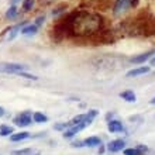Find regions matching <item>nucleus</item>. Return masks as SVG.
<instances>
[{
    "instance_id": "obj_11",
    "label": "nucleus",
    "mask_w": 155,
    "mask_h": 155,
    "mask_svg": "<svg viewBox=\"0 0 155 155\" xmlns=\"http://www.w3.org/2000/svg\"><path fill=\"white\" fill-rule=\"evenodd\" d=\"M38 31V25L33 24H25L23 28H21V34H24V35H34V34Z\"/></svg>"
},
{
    "instance_id": "obj_17",
    "label": "nucleus",
    "mask_w": 155,
    "mask_h": 155,
    "mask_svg": "<svg viewBox=\"0 0 155 155\" xmlns=\"http://www.w3.org/2000/svg\"><path fill=\"white\" fill-rule=\"evenodd\" d=\"M34 3H35V0H23L21 7H23V10H24V12H30V10H33Z\"/></svg>"
},
{
    "instance_id": "obj_20",
    "label": "nucleus",
    "mask_w": 155,
    "mask_h": 155,
    "mask_svg": "<svg viewBox=\"0 0 155 155\" xmlns=\"http://www.w3.org/2000/svg\"><path fill=\"white\" fill-rule=\"evenodd\" d=\"M17 76L20 78H25V79H33V81H37L38 78L35 75H31V74H27V72H20V74L17 75Z\"/></svg>"
},
{
    "instance_id": "obj_24",
    "label": "nucleus",
    "mask_w": 155,
    "mask_h": 155,
    "mask_svg": "<svg viewBox=\"0 0 155 155\" xmlns=\"http://www.w3.org/2000/svg\"><path fill=\"white\" fill-rule=\"evenodd\" d=\"M150 65H151V66H155V55L151 58V59H150Z\"/></svg>"
},
{
    "instance_id": "obj_14",
    "label": "nucleus",
    "mask_w": 155,
    "mask_h": 155,
    "mask_svg": "<svg viewBox=\"0 0 155 155\" xmlns=\"http://www.w3.org/2000/svg\"><path fill=\"white\" fill-rule=\"evenodd\" d=\"M33 121L38 123V124L47 123L48 121V116L44 114V113H41V111H35V113H33Z\"/></svg>"
},
{
    "instance_id": "obj_15",
    "label": "nucleus",
    "mask_w": 155,
    "mask_h": 155,
    "mask_svg": "<svg viewBox=\"0 0 155 155\" xmlns=\"http://www.w3.org/2000/svg\"><path fill=\"white\" fill-rule=\"evenodd\" d=\"M123 154L124 155H143L144 152L141 151L138 147H133V148H124V150H123Z\"/></svg>"
},
{
    "instance_id": "obj_2",
    "label": "nucleus",
    "mask_w": 155,
    "mask_h": 155,
    "mask_svg": "<svg viewBox=\"0 0 155 155\" xmlns=\"http://www.w3.org/2000/svg\"><path fill=\"white\" fill-rule=\"evenodd\" d=\"M13 123L17 127H28L33 123V113L30 110L21 111V113H18L16 117L13 118Z\"/></svg>"
},
{
    "instance_id": "obj_26",
    "label": "nucleus",
    "mask_w": 155,
    "mask_h": 155,
    "mask_svg": "<svg viewBox=\"0 0 155 155\" xmlns=\"http://www.w3.org/2000/svg\"><path fill=\"white\" fill-rule=\"evenodd\" d=\"M150 104H152V106H155V96L151 99V100H150Z\"/></svg>"
},
{
    "instance_id": "obj_27",
    "label": "nucleus",
    "mask_w": 155,
    "mask_h": 155,
    "mask_svg": "<svg viewBox=\"0 0 155 155\" xmlns=\"http://www.w3.org/2000/svg\"><path fill=\"white\" fill-rule=\"evenodd\" d=\"M2 116H4V109L0 106V117H2Z\"/></svg>"
},
{
    "instance_id": "obj_25",
    "label": "nucleus",
    "mask_w": 155,
    "mask_h": 155,
    "mask_svg": "<svg viewBox=\"0 0 155 155\" xmlns=\"http://www.w3.org/2000/svg\"><path fill=\"white\" fill-rule=\"evenodd\" d=\"M18 2H21V0H10V4H12V6H16V3H18Z\"/></svg>"
},
{
    "instance_id": "obj_23",
    "label": "nucleus",
    "mask_w": 155,
    "mask_h": 155,
    "mask_svg": "<svg viewBox=\"0 0 155 155\" xmlns=\"http://www.w3.org/2000/svg\"><path fill=\"white\" fill-rule=\"evenodd\" d=\"M138 3H140V0H131V7H133V8L137 7V6H138Z\"/></svg>"
},
{
    "instance_id": "obj_19",
    "label": "nucleus",
    "mask_w": 155,
    "mask_h": 155,
    "mask_svg": "<svg viewBox=\"0 0 155 155\" xmlns=\"http://www.w3.org/2000/svg\"><path fill=\"white\" fill-rule=\"evenodd\" d=\"M68 127H69V124H68V123H59V124H55V126H54V128H55V130H58V131H62V133H64V131H65Z\"/></svg>"
},
{
    "instance_id": "obj_12",
    "label": "nucleus",
    "mask_w": 155,
    "mask_h": 155,
    "mask_svg": "<svg viewBox=\"0 0 155 155\" xmlns=\"http://www.w3.org/2000/svg\"><path fill=\"white\" fill-rule=\"evenodd\" d=\"M14 133V128L8 124H0V137H10Z\"/></svg>"
},
{
    "instance_id": "obj_6",
    "label": "nucleus",
    "mask_w": 155,
    "mask_h": 155,
    "mask_svg": "<svg viewBox=\"0 0 155 155\" xmlns=\"http://www.w3.org/2000/svg\"><path fill=\"white\" fill-rule=\"evenodd\" d=\"M150 71H151V66H135V68L127 72L126 78H137L141 76V75H147L150 74Z\"/></svg>"
},
{
    "instance_id": "obj_1",
    "label": "nucleus",
    "mask_w": 155,
    "mask_h": 155,
    "mask_svg": "<svg viewBox=\"0 0 155 155\" xmlns=\"http://www.w3.org/2000/svg\"><path fill=\"white\" fill-rule=\"evenodd\" d=\"M27 66L21 64H14V62H0V72L2 74H10V75H18L20 72H25Z\"/></svg>"
},
{
    "instance_id": "obj_9",
    "label": "nucleus",
    "mask_w": 155,
    "mask_h": 155,
    "mask_svg": "<svg viewBox=\"0 0 155 155\" xmlns=\"http://www.w3.org/2000/svg\"><path fill=\"white\" fill-rule=\"evenodd\" d=\"M28 137H30V133H27V131L13 133V134L10 135V141H13V143H18V141H24V140H27Z\"/></svg>"
},
{
    "instance_id": "obj_5",
    "label": "nucleus",
    "mask_w": 155,
    "mask_h": 155,
    "mask_svg": "<svg viewBox=\"0 0 155 155\" xmlns=\"http://www.w3.org/2000/svg\"><path fill=\"white\" fill-rule=\"evenodd\" d=\"M106 148H107V151L109 152H120L126 148V141L121 140V138L113 140V141H110V143L107 144Z\"/></svg>"
},
{
    "instance_id": "obj_8",
    "label": "nucleus",
    "mask_w": 155,
    "mask_h": 155,
    "mask_svg": "<svg viewBox=\"0 0 155 155\" xmlns=\"http://www.w3.org/2000/svg\"><path fill=\"white\" fill-rule=\"evenodd\" d=\"M120 97H121L123 100L128 102V103L137 102V94H135L133 90H130V89H127V90H124V92H121V93H120Z\"/></svg>"
},
{
    "instance_id": "obj_7",
    "label": "nucleus",
    "mask_w": 155,
    "mask_h": 155,
    "mask_svg": "<svg viewBox=\"0 0 155 155\" xmlns=\"http://www.w3.org/2000/svg\"><path fill=\"white\" fill-rule=\"evenodd\" d=\"M107 128L110 133H121L124 130V126H123V123L120 120H109L107 121Z\"/></svg>"
},
{
    "instance_id": "obj_16",
    "label": "nucleus",
    "mask_w": 155,
    "mask_h": 155,
    "mask_svg": "<svg viewBox=\"0 0 155 155\" xmlns=\"http://www.w3.org/2000/svg\"><path fill=\"white\" fill-rule=\"evenodd\" d=\"M17 14H18L17 7H16V6H12V7L6 12V18H7V20H13V18H16V17H17Z\"/></svg>"
},
{
    "instance_id": "obj_4",
    "label": "nucleus",
    "mask_w": 155,
    "mask_h": 155,
    "mask_svg": "<svg viewBox=\"0 0 155 155\" xmlns=\"http://www.w3.org/2000/svg\"><path fill=\"white\" fill-rule=\"evenodd\" d=\"M155 55V51H147V52H143V54H138L130 59L131 64H135V65H143L145 62H148L151 59L152 57Z\"/></svg>"
},
{
    "instance_id": "obj_22",
    "label": "nucleus",
    "mask_w": 155,
    "mask_h": 155,
    "mask_svg": "<svg viewBox=\"0 0 155 155\" xmlns=\"http://www.w3.org/2000/svg\"><path fill=\"white\" fill-rule=\"evenodd\" d=\"M72 147L74 148H82V147H85V144H83V141H74V143H72Z\"/></svg>"
},
{
    "instance_id": "obj_3",
    "label": "nucleus",
    "mask_w": 155,
    "mask_h": 155,
    "mask_svg": "<svg viewBox=\"0 0 155 155\" xmlns=\"http://www.w3.org/2000/svg\"><path fill=\"white\" fill-rule=\"evenodd\" d=\"M130 8H133L131 7V0H116L114 6H113V16H123Z\"/></svg>"
},
{
    "instance_id": "obj_10",
    "label": "nucleus",
    "mask_w": 155,
    "mask_h": 155,
    "mask_svg": "<svg viewBox=\"0 0 155 155\" xmlns=\"http://www.w3.org/2000/svg\"><path fill=\"white\" fill-rule=\"evenodd\" d=\"M83 144H85V147H99V145H102V140L99 138V137H87V138L83 140Z\"/></svg>"
},
{
    "instance_id": "obj_13",
    "label": "nucleus",
    "mask_w": 155,
    "mask_h": 155,
    "mask_svg": "<svg viewBox=\"0 0 155 155\" xmlns=\"http://www.w3.org/2000/svg\"><path fill=\"white\" fill-rule=\"evenodd\" d=\"M25 24H27V23H21V24H17V25H14V27H12V28L8 30L7 40H13V38H14L17 34H18V31H21V28H23Z\"/></svg>"
},
{
    "instance_id": "obj_21",
    "label": "nucleus",
    "mask_w": 155,
    "mask_h": 155,
    "mask_svg": "<svg viewBox=\"0 0 155 155\" xmlns=\"http://www.w3.org/2000/svg\"><path fill=\"white\" fill-rule=\"evenodd\" d=\"M44 21H45V16H40V17H37V18H35L34 24L40 27V25H42V23H44Z\"/></svg>"
},
{
    "instance_id": "obj_18",
    "label": "nucleus",
    "mask_w": 155,
    "mask_h": 155,
    "mask_svg": "<svg viewBox=\"0 0 155 155\" xmlns=\"http://www.w3.org/2000/svg\"><path fill=\"white\" fill-rule=\"evenodd\" d=\"M33 148H23V150H14L12 151V155H31Z\"/></svg>"
}]
</instances>
